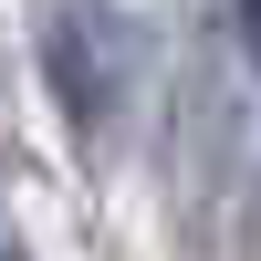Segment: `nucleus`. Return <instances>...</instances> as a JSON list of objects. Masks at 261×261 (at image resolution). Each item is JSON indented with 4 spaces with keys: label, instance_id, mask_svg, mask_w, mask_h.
Wrapping results in <instances>:
<instances>
[{
    "label": "nucleus",
    "instance_id": "1",
    "mask_svg": "<svg viewBox=\"0 0 261 261\" xmlns=\"http://www.w3.org/2000/svg\"><path fill=\"white\" fill-rule=\"evenodd\" d=\"M53 84L73 94V115H105V84H94V53H84V21H53Z\"/></svg>",
    "mask_w": 261,
    "mask_h": 261
},
{
    "label": "nucleus",
    "instance_id": "2",
    "mask_svg": "<svg viewBox=\"0 0 261 261\" xmlns=\"http://www.w3.org/2000/svg\"><path fill=\"white\" fill-rule=\"evenodd\" d=\"M230 32H241V53H251V73H261V0H230Z\"/></svg>",
    "mask_w": 261,
    "mask_h": 261
},
{
    "label": "nucleus",
    "instance_id": "3",
    "mask_svg": "<svg viewBox=\"0 0 261 261\" xmlns=\"http://www.w3.org/2000/svg\"><path fill=\"white\" fill-rule=\"evenodd\" d=\"M0 261H11V251H0Z\"/></svg>",
    "mask_w": 261,
    "mask_h": 261
}]
</instances>
